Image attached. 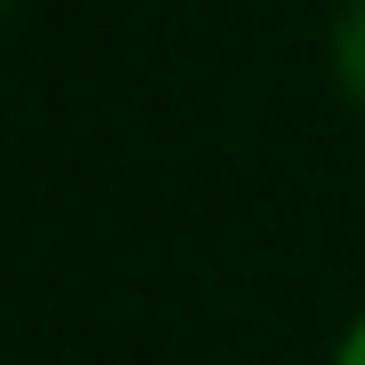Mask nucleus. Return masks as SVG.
Wrapping results in <instances>:
<instances>
[{"label":"nucleus","mask_w":365,"mask_h":365,"mask_svg":"<svg viewBox=\"0 0 365 365\" xmlns=\"http://www.w3.org/2000/svg\"><path fill=\"white\" fill-rule=\"evenodd\" d=\"M334 72H341V88L365 103V0H349V9L334 16Z\"/></svg>","instance_id":"f257e3e1"},{"label":"nucleus","mask_w":365,"mask_h":365,"mask_svg":"<svg viewBox=\"0 0 365 365\" xmlns=\"http://www.w3.org/2000/svg\"><path fill=\"white\" fill-rule=\"evenodd\" d=\"M0 9H9V0H0Z\"/></svg>","instance_id":"7ed1b4c3"},{"label":"nucleus","mask_w":365,"mask_h":365,"mask_svg":"<svg viewBox=\"0 0 365 365\" xmlns=\"http://www.w3.org/2000/svg\"><path fill=\"white\" fill-rule=\"evenodd\" d=\"M334 365H365V318L341 334V349H334Z\"/></svg>","instance_id":"f03ea898"}]
</instances>
